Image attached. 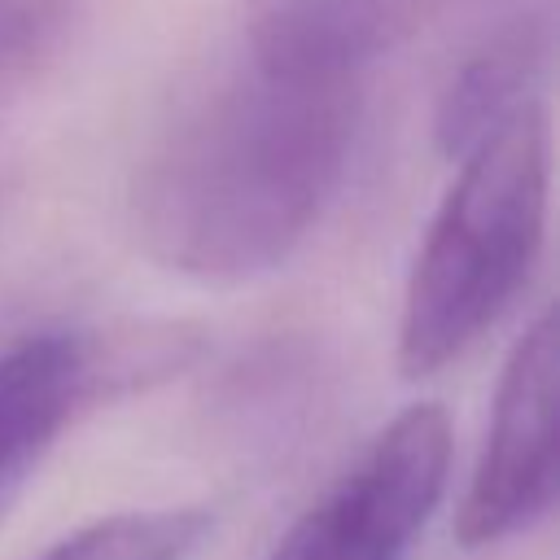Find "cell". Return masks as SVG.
<instances>
[{"mask_svg":"<svg viewBox=\"0 0 560 560\" xmlns=\"http://www.w3.org/2000/svg\"><path fill=\"white\" fill-rule=\"evenodd\" d=\"M446 477L451 416L442 402H411L289 525L267 560H402L438 512Z\"/></svg>","mask_w":560,"mask_h":560,"instance_id":"cell-3","label":"cell"},{"mask_svg":"<svg viewBox=\"0 0 560 560\" xmlns=\"http://www.w3.org/2000/svg\"><path fill=\"white\" fill-rule=\"evenodd\" d=\"M556 503V315L538 311L516 337L486 429V446L455 512L464 547L503 542Z\"/></svg>","mask_w":560,"mask_h":560,"instance_id":"cell-4","label":"cell"},{"mask_svg":"<svg viewBox=\"0 0 560 560\" xmlns=\"http://www.w3.org/2000/svg\"><path fill=\"white\" fill-rule=\"evenodd\" d=\"M547 22L525 13L499 26L486 44H477L442 83L433 109L438 153L459 162L477 144H486L499 127H508L525 105H534V83L547 70Z\"/></svg>","mask_w":560,"mask_h":560,"instance_id":"cell-5","label":"cell"},{"mask_svg":"<svg viewBox=\"0 0 560 560\" xmlns=\"http://www.w3.org/2000/svg\"><path fill=\"white\" fill-rule=\"evenodd\" d=\"M79 0H0V96L26 88L57 61Z\"/></svg>","mask_w":560,"mask_h":560,"instance_id":"cell-7","label":"cell"},{"mask_svg":"<svg viewBox=\"0 0 560 560\" xmlns=\"http://www.w3.org/2000/svg\"><path fill=\"white\" fill-rule=\"evenodd\" d=\"M551 140L542 105H525L486 144L459 158L398 315V372L429 381L464 359L521 298L547 236Z\"/></svg>","mask_w":560,"mask_h":560,"instance_id":"cell-2","label":"cell"},{"mask_svg":"<svg viewBox=\"0 0 560 560\" xmlns=\"http://www.w3.org/2000/svg\"><path fill=\"white\" fill-rule=\"evenodd\" d=\"M210 529L214 516L206 508H131L70 529L35 560H188Z\"/></svg>","mask_w":560,"mask_h":560,"instance_id":"cell-6","label":"cell"},{"mask_svg":"<svg viewBox=\"0 0 560 560\" xmlns=\"http://www.w3.org/2000/svg\"><path fill=\"white\" fill-rule=\"evenodd\" d=\"M381 44V0L262 9L136 171L131 219L144 254L214 284L276 271L346 179Z\"/></svg>","mask_w":560,"mask_h":560,"instance_id":"cell-1","label":"cell"}]
</instances>
